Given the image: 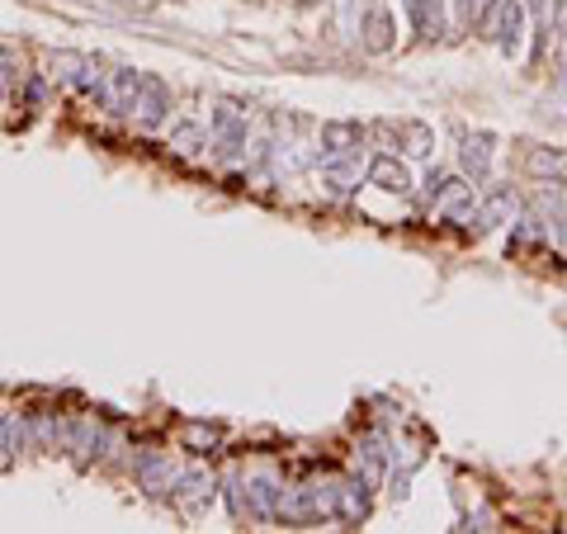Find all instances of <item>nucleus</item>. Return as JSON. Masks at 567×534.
<instances>
[{
	"instance_id": "obj_1",
	"label": "nucleus",
	"mask_w": 567,
	"mask_h": 534,
	"mask_svg": "<svg viewBox=\"0 0 567 534\" xmlns=\"http://www.w3.org/2000/svg\"><path fill=\"white\" fill-rule=\"evenodd\" d=\"M171 109H175V95L165 86V76L157 72H142V90H138V114H132V123L142 132H161L171 123Z\"/></svg>"
},
{
	"instance_id": "obj_2",
	"label": "nucleus",
	"mask_w": 567,
	"mask_h": 534,
	"mask_svg": "<svg viewBox=\"0 0 567 534\" xmlns=\"http://www.w3.org/2000/svg\"><path fill=\"white\" fill-rule=\"evenodd\" d=\"M218 496V478L208 469H180L175 473V487H171V502L185 511V515H204Z\"/></svg>"
},
{
	"instance_id": "obj_3",
	"label": "nucleus",
	"mask_w": 567,
	"mask_h": 534,
	"mask_svg": "<svg viewBox=\"0 0 567 534\" xmlns=\"http://www.w3.org/2000/svg\"><path fill=\"white\" fill-rule=\"evenodd\" d=\"M208 132L213 142L227 147V152H246V142H251V123H246V109L237 99H218L208 114Z\"/></svg>"
},
{
	"instance_id": "obj_4",
	"label": "nucleus",
	"mask_w": 567,
	"mask_h": 534,
	"mask_svg": "<svg viewBox=\"0 0 567 534\" xmlns=\"http://www.w3.org/2000/svg\"><path fill=\"white\" fill-rule=\"evenodd\" d=\"M364 185H374V190H383V194H402V199H411L416 180H411L407 161L397 157V152H374L369 161H364Z\"/></svg>"
},
{
	"instance_id": "obj_5",
	"label": "nucleus",
	"mask_w": 567,
	"mask_h": 534,
	"mask_svg": "<svg viewBox=\"0 0 567 534\" xmlns=\"http://www.w3.org/2000/svg\"><path fill=\"white\" fill-rule=\"evenodd\" d=\"M492 161H496V132H487V128L463 132V142H459V165H463V175H469L473 185H487Z\"/></svg>"
},
{
	"instance_id": "obj_6",
	"label": "nucleus",
	"mask_w": 567,
	"mask_h": 534,
	"mask_svg": "<svg viewBox=\"0 0 567 534\" xmlns=\"http://www.w3.org/2000/svg\"><path fill=\"white\" fill-rule=\"evenodd\" d=\"M128 469H132V478H138L152 496H171L175 473H180L175 463H171V454H161V449H142V454H132Z\"/></svg>"
},
{
	"instance_id": "obj_7",
	"label": "nucleus",
	"mask_w": 567,
	"mask_h": 534,
	"mask_svg": "<svg viewBox=\"0 0 567 534\" xmlns=\"http://www.w3.org/2000/svg\"><path fill=\"white\" fill-rule=\"evenodd\" d=\"M520 194H515L511 185H492L487 194L478 199V218H473V232H492V227H502V223H515L520 218Z\"/></svg>"
},
{
	"instance_id": "obj_8",
	"label": "nucleus",
	"mask_w": 567,
	"mask_h": 534,
	"mask_svg": "<svg viewBox=\"0 0 567 534\" xmlns=\"http://www.w3.org/2000/svg\"><path fill=\"white\" fill-rule=\"evenodd\" d=\"M114 449V436L99 421H90V416H72V436H66V454H76L80 463H95L105 459Z\"/></svg>"
},
{
	"instance_id": "obj_9",
	"label": "nucleus",
	"mask_w": 567,
	"mask_h": 534,
	"mask_svg": "<svg viewBox=\"0 0 567 534\" xmlns=\"http://www.w3.org/2000/svg\"><path fill=\"white\" fill-rule=\"evenodd\" d=\"M525 20H529L525 0H502L496 24H492V43L502 47L506 57H520V47H525Z\"/></svg>"
},
{
	"instance_id": "obj_10",
	"label": "nucleus",
	"mask_w": 567,
	"mask_h": 534,
	"mask_svg": "<svg viewBox=\"0 0 567 534\" xmlns=\"http://www.w3.org/2000/svg\"><path fill=\"white\" fill-rule=\"evenodd\" d=\"M138 90H142V72L119 62L109 72V114L114 119H132V114H138Z\"/></svg>"
},
{
	"instance_id": "obj_11",
	"label": "nucleus",
	"mask_w": 567,
	"mask_h": 534,
	"mask_svg": "<svg viewBox=\"0 0 567 534\" xmlns=\"http://www.w3.org/2000/svg\"><path fill=\"white\" fill-rule=\"evenodd\" d=\"M369 147V128L355 119H331L322 123V157H345V152H364Z\"/></svg>"
},
{
	"instance_id": "obj_12",
	"label": "nucleus",
	"mask_w": 567,
	"mask_h": 534,
	"mask_svg": "<svg viewBox=\"0 0 567 534\" xmlns=\"http://www.w3.org/2000/svg\"><path fill=\"white\" fill-rule=\"evenodd\" d=\"M360 47H364V53H388V47L397 43V33H393V10L388 5H369V14H364V20H360Z\"/></svg>"
},
{
	"instance_id": "obj_13",
	"label": "nucleus",
	"mask_w": 567,
	"mask_h": 534,
	"mask_svg": "<svg viewBox=\"0 0 567 534\" xmlns=\"http://www.w3.org/2000/svg\"><path fill=\"white\" fill-rule=\"evenodd\" d=\"M402 10L421 38H440L444 33V0H402Z\"/></svg>"
},
{
	"instance_id": "obj_14",
	"label": "nucleus",
	"mask_w": 567,
	"mask_h": 534,
	"mask_svg": "<svg viewBox=\"0 0 567 534\" xmlns=\"http://www.w3.org/2000/svg\"><path fill=\"white\" fill-rule=\"evenodd\" d=\"M525 171L539 180H567V147H529Z\"/></svg>"
},
{
	"instance_id": "obj_15",
	"label": "nucleus",
	"mask_w": 567,
	"mask_h": 534,
	"mask_svg": "<svg viewBox=\"0 0 567 534\" xmlns=\"http://www.w3.org/2000/svg\"><path fill=\"white\" fill-rule=\"evenodd\" d=\"M86 66H90V57H86V53H72V47H62V53L47 57V81H53V86L76 90V81L86 76Z\"/></svg>"
},
{
	"instance_id": "obj_16",
	"label": "nucleus",
	"mask_w": 567,
	"mask_h": 534,
	"mask_svg": "<svg viewBox=\"0 0 567 534\" xmlns=\"http://www.w3.org/2000/svg\"><path fill=\"white\" fill-rule=\"evenodd\" d=\"M165 128H171V152H180V157H199L213 142V132L194 119H180V123H165Z\"/></svg>"
},
{
	"instance_id": "obj_17",
	"label": "nucleus",
	"mask_w": 567,
	"mask_h": 534,
	"mask_svg": "<svg viewBox=\"0 0 567 534\" xmlns=\"http://www.w3.org/2000/svg\"><path fill=\"white\" fill-rule=\"evenodd\" d=\"M402 138H407V157H416V161H426L436 152V128L421 119H402Z\"/></svg>"
},
{
	"instance_id": "obj_18",
	"label": "nucleus",
	"mask_w": 567,
	"mask_h": 534,
	"mask_svg": "<svg viewBox=\"0 0 567 534\" xmlns=\"http://www.w3.org/2000/svg\"><path fill=\"white\" fill-rule=\"evenodd\" d=\"M444 171H440V165H430V171H426V180H421V190H411V199H416V208H421V213H430V204H436V194L444 190Z\"/></svg>"
},
{
	"instance_id": "obj_19",
	"label": "nucleus",
	"mask_w": 567,
	"mask_h": 534,
	"mask_svg": "<svg viewBox=\"0 0 567 534\" xmlns=\"http://www.w3.org/2000/svg\"><path fill=\"white\" fill-rule=\"evenodd\" d=\"M20 95H24V105L29 109H43V99H47V76H20Z\"/></svg>"
},
{
	"instance_id": "obj_20",
	"label": "nucleus",
	"mask_w": 567,
	"mask_h": 534,
	"mask_svg": "<svg viewBox=\"0 0 567 534\" xmlns=\"http://www.w3.org/2000/svg\"><path fill=\"white\" fill-rule=\"evenodd\" d=\"M463 530H496V511H487V506L469 511L463 515Z\"/></svg>"
},
{
	"instance_id": "obj_21",
	"label": "nucleus",
	"mask_w": 567,
	"mask_h": 534,
	"mask_svg": "<svg viewBox=\"0 0 567 534\" xmlns=\"http://www.w3.org/2000/svg\"><path fill=\"white\" fill-rule=\"evenodd\" d=\"M185 440H190V445H208V449H213V445H218V430H213V426H190V430H185Z\"/></svg>"
}]
</instances>
